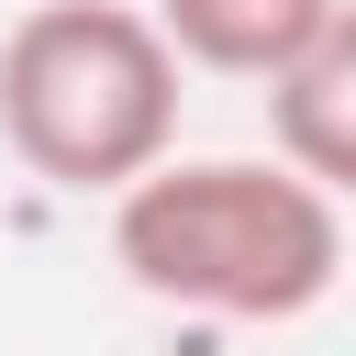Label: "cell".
I'll return each instance as SVG.
<instances>
[{
  "instance_id": "cell-1",
  "label": "cell",
  "mask_w": 356,
  "mask_h": 356,
  "mask_svg": "<svg viewBox=\"0 0 356 356\" xmlns=\"http://www.w3.org/2000/svg\"><path fill=\"white\" fill-rule=\"evenodd\" d=\"M111 267L211 323H300L345 278V211L267 156H167L111 200Z\"/></svg>"
},
{
  "instance_id": "cell-2",
  "label": "cell",
  "mask_w": 356,
  "mask_h": 356,
  "mask_svg": "<svg viewBox=\"0 0 356 356\" xmlns=\"http://www.w3.org/2000/svg\"><path fill=\"white\" fill-rule=\"evenodd\" d=\"M0 145L44 189L122 200L178 145V44L134 0H44L0 33Z\"/></svg>"
},
{
  "instance_id": "cell-3",
  "label": "cell",
  "mask_w": 356,
  "mask_h": 356,
  "mask_svg": "<svg viewBox=\"0 0 356 356\" xmlns=\"http://www.w3.org/2000/svg\"><path fill=\"white\" fill-rule=\"evenodd\" d=\"M334 11H345V0H156V33L178 44V67L278 89V78L334 33Z\"/></svg>"
},
{
  "instance_id": "cell-4",
  "label": "cell",
  "mask_w": 356,
  "mask_h": 356,
  "mask_svg": "<svg viewBox=\"0 0 356 356\" xmlns=\"http://www.w3.org/2000/svg\"><path fill=\"white\" fill-rule=\"evenodd\" d=\"M278 122V167H300L323 200H356V0L334 11V33L267 89Z\"/></svg>"
}]
</instances>
